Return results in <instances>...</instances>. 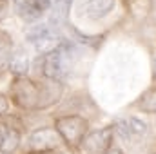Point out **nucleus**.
Wrapping results in <instances>:
<instances>
[{
	"mask_svg": "<svg viewBox=\"0 0 156 154\" xmlns=\"http://www.w3.org/2000/svg\"><path fill=\"white\" fill-rule=\"evenodd\" d=\"M73 65V45L71 42L64 40L56 49L42 56V75L47 80L64 78Z\"/></svg>",
	"mask_w": 156,
	"mask_h": 154,
	"instance_id": "nucleus-1",
	"label": "nucleus"
},
{
	"mask_svg": "<svg viewBox=\"0 0 156 154\" xmlns=\"http://www.w3.org/2000/svg\"><path fill=\"white\" fill-rule=\"evenodd\" d=\"M55 131L58 132L60 140L75 149V147H80L82 140L85 138L87 131H89V123L83 116L80 114H67V116H58L55 120Z\"/></svg>",
	"mask_w": 156,
	"mask_h": 154,
	"instance_id": "nucleus-2",
	"label": "nucleus"
},
{
	"mask_svg": "<svg viewBox=\"0 0 156 154\" xmlns=\"http://www.w3.org/2000/svg\"><path fill=\"white\" fill-rule=\"evenodd\" d=\"M38 89L40 83H35L33 80H29L26 76H18L11 83V98L20 109L37 111V107H38Z\"/></svg>",
	"mask_w": 156,
	"mask_h": 154,
	"instance_id": "nucleus-3",
	"label": "nucleus"
},
{
	"mask_svg": "<svg viewBox=\"0 0 156 154\" xmlns=\"http://www.w3.org/2000/svg\"><path fill=\"white\" fill-rule=\"evenodd\" d=\"M113 136H115L113 125L98 129V131H93V132L85 134V138L80 143V149L85 154H105L111 149Z\"/></svg>",
	"mask_w": 156,
	"mask_h": 154,
	"instance_id": "nucleus-4",
	"label": "nucleus"
},
{
	"mask_svg": "<svg viewBox=\"0 0 156 154\" xmlns=\"http://www.w3.org/2000/svg\"><path fill=\"white\" fill-rule=\"evenodd\" d=\"M29 149L37 154L42 152H51L58 147L60 143V136L55 129H49V127H44V129H37L35 132H31L29 140Z\"/></svg>",
	"mask_w": 156,
	"mask_h": 154,
	"instance_id": "nucleus-5",
	"label": "nucleus"
},
{
	"mask_svg": "<svg viewBox=\"0 0 156 154\" xmlns=\"http://www.w3.org/2000/svg\"><path fill=\"white\" fill-rule=\"evenodd\" d=\"M64 94V85L62 82L58 80H45L40 83L38 89V107L37 111H42V109H47L51 105H55Z\"/></svg>",
	"mask_w": 156,
	"mask_h": 154,
	"instance_id": "nucleus-6",
	"label": "nucleus"
},
{
	"mask_svg": "<svg viewBox=\"0 0 156 154\" xmlns=\"http://www.w3.org/2000/svg\"><path fill=\"white\" fill-rule=\"evenodd\" d=\"M49 5V0H15V9L26 22H37Z\"/></svg>",
	"mask_w": 156,
	"mask_h": 154,
	"instance_id": "nucleus-7",
	"label": "nucleus"
},
{
	"mask_svg": "<svg viewBox=\"0 0 156 154\" xmlns=\"http://www.w3.org/2000/svg\"><path fill=\"white\" fill-rule=\"evenodd\" d=\"M116 5V0H87L83 5V16L89 20L105 18Z\"/></svg>",
	"mask_w": 156,
	"mask_h": 154,
	"instance_id": "nucleus-8",
	"label": "nucleus"
},
{
	"mask_svg": "<svg viewBox=\"0 0 156 154\" xmlns=\"http://www.w3.org/2000/svg\"><path fill=\"white\" fill-rule=\"evenodd\" d=\"M73 0H53L51 4V16H49V27L58 33V29L66 24L69 9H71Z\"/></svg>",
	"mask_w": 156,
	"mask_h": 154,
	"instance_id": "nucleus-9",
	"label": "nucleus"
},
{
	"mask_svg": "<svg viewBox=\"0 0 156 154\" xmlns=\"http://www.w3.org/2000/svg\"><path fill=\"white\" fill-rule=\"evenodd\" d=\"M9 71L15 75V76H26L27 69H29V58L24 51H16V53H11V58H9V64H7Z\"/></svg>",
	"mask_w": 156,
	"mask_h": 154,
	"instance_id": "nucleus-10",
	"label": "nucleus"
},
{
	"mask_svg": "<svg viewBox=\"0 0 156 154\" xmlns=\"http://www.w3.org/2000/svg\"><path fill=\"white\" fill-rule=\"evenodd\" d=\"M18 145H20V131L9 127L7 132H5V136H4V142H2L0 151H2L4 154H13L15 151H16Z\"/></svg>",
	"mask_w": 156,
	"mask_h": 154,
	"instance_id": "nucleus-11",
	"label": "nucleus"
},
{
	"mask_svg": "<svg viewBox=\"0 0 156 154\" xmlns=\"http://www.w3.org/2000/svg\"><path fill=\"white\" fill-rule=\"evenodd\" d=\"M138 109H140L142 113L156 114V91H147V93L140 98Z\"/></svg>",
	"mask_w": 156,
	"mask_h": 154,
	"instance_id": "nucleus-12",
	"label": "nucleus"
},
{
	"mask_svg": "<svg viewBox=\"0 0 156 154\" xmlns=\"http://www.w3.org/2000/svg\"><path fill=\"white\" fill-rule=\"evenodd\" d=\"M127 123H129V129H131L133 136H144V134H147V123L144 120H140L138 116H129Z\"/></svg>",
	"mask_w": 156,
	"mask_h": 154,
	"instance_id": "nucleus-13",
	"label": "nucleus"
},
{
	"mask_svg": "<svg viewBox=\"0 0 156 154\" xmlns=\"http://www.w3.org/2000/svg\"><path fill=\"white\" fill-rule=\"evenodd\" d=\"M113 129H115V132H116V134L122 138V140H123V142H131L133 134H131V129H129L127 120H118L116 123L113 125Z\"/></svg>",
	"mask_w": 156,
	"mask_h": 154,
	"instance_id": "nucleus-14",
	"label": "nucleus"
},
{
	"mask_svg": "<svg viewBox=\"0 0 156 154\" xmlns=\"http://www.w3.org/2000/svg\"><path fill=\"white\" fill-rule=\"evenodd\" d=\"M11 58V42H2L0 44V69L7 67Z\"/></svg>",
	"mask_w": 156,
	"mask_h": 154,
	"instance_id": "nucleus-15",
	"label": "nucleus"
},
{
	"mask_svg": "<svg viewBox=\"0 0 156 154\" xmlns=\"http://www.w3.org/2000/svg\"><path fill=\"white\" fill-rule=\"evenodd\" d=\"M7 109H9V102H7V98H5L4 94H0V116L5 114Z\"/></svg>",
	"mask_w": 156,
	"mask_h": 154,
	"instance_id": "nucleus-16",
	"label": "nucleus"
},
{
	"mask_svg": "<svg viewBox=\"0 0 156 154\" xmlns=\"http://www.w3.org/2000/svg\"><path fill=\"white\" fill-rule=\"evenodd\" d=\"M105 154H122V151H118V149H109Z\"/></svg>",
	"mask_w": 156,
	"mask_h": 154,
	"instance_id": "nucleus-17",
	"label": "nucleus"
},
{
	"mask_svg": "<svg viewBox=\"0 0 156 154\" xmlns=\"http://www.w3.org/2000/svg\"><path fill=\"white\" fill-rule=\"evenodd\" d=\"M2 142H4V134H2V131H0V147H2Z\"/></svg>",
	"mask_w": 156,
	"mask_h": 154,
	"instance_id": "nucleus-18",
	"label": "nucleus"
},
{
	"mask_svg": "<svg viewBox=\"0 0 156 154\" xmlns=\"http://www.w3.org/2000/svg\"><path fill=\"white\" fill-rule=\"evenodd\" d=\"M0 18H2V9H0Z\"/></svg>",
	"mask_w": 156,
	"mask_h": 154,
	"instance_id": "nucleus-19",
	"label": "nucleus"
}]
</instances>
